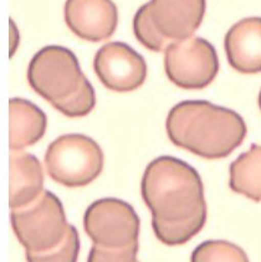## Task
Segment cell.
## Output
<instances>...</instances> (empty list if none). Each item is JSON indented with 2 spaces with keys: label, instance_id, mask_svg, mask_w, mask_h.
I'll list each match as a JSON object with an SVG mask.
<instances>
[{
  "label": "cell",
  "instance_id": "6",
  "mask_svg": "<svg viewBox=\"0 0 261 262\" xmlns=\"http://www.w3.org/2000/svg\"><path fill=\"white\" fill-rule=\"evenodd\" d=\"M10 223L17 241L29 252L55 249L62 243L70 228L62 203L49 190L30 205L11 210Z\"/></svg>",
  "mask_w": 261,
  "mask_h": 262
},
{
  "label": "cell",
  "instance_id": "18",
  "mask_svg": "<svg viewBox=\"0 0 261 262\" xmlns=\"http://www.w3.org/2000/svg\"><path fill=\"white\" fill-rule=\"evenodd\" d=\"M10 37H11V41H10V56H13L14 52H15L16 48H17V42H15V35H19L17 34V29L15 28V25H14V21L13 20H10ZM16 39H19V36H16Z\"/></svg>",
  "mask_w": 261,
  "mask_h": 262
},
{
  "label": "cell",
  "instance_id": "5",
  "mask_svg": "<svg viewBox=\"0 0 261 262\" xmlns=\"http://www.w3.org/2000/svg\"><path fill=\"white\" fill-rule=\"evenodd\" d=\"M45 168L49 177L66 188H82L102 173L104 156L101 147L85 135H63L46 149Z\"/></svg>",
  "mask_w": 261,
  "mask_h": 262
},
{
  "label": "cell",
  "instance_id": "19",
  "mask_svg": "<svg viewBox=\"0 0 261 262\" xmlns=\"http://www.w3.org/2000/svg\"><path fill=\"white\" fill-rule=\"evenodd\" d=\"M257 102H259V107H260V111H261V90H260V93H259V100H257Z\"/></svg>",
  "mask_w": 261,
  "mask_h": 262
},
{
  "label": "cell",
  "instance_id": "9",
  "mask_svg": "<svg viewBox=\"0 0 261 262\" xmlns=\"http://www.w3.org/2000/svg\"><path fill=\"white\" fill-rule=\"evenodd\" d=\"M94 70L106 89L115 92H132L147 78V63L142 55L124 42H108L98 49Z\"/></svg>",
  "mask_w": 261,
  "mask_h": 262
},
{
  "label": "cell",
  "instance_id": "1",
  "mask_svg": "<svg viewBox=\"0 0 261 262\" xmlns=\"http://www.w3.org/2000/svg\"><path fill=\"white\" fill-rule=\"evenodd\" d=\"M169 141L200 158L222 159L243 144L248 128L235 111L208 101H183L165 121Z\"/></svg>",
  "mask_w": 261,
  "mask_h": 262
},
{
  "label": "cell",
  "instance_id": "10",
  "mask_svg": "<svg viewBox=\"0 0 261 262\" xmlns=\"http://www.w3.org/2000/svg\"><path fill=\"white\" fill-rule=\"evenodd\" d=\"M65 23L81 40H108L118 25V9L112 0H66Z\"/></svg>",
  "mask_w": 261,
  "mask_h": 262
},
{
  "label": "cell",
  "instance_id": "15",
  "mask_svg": "<svg viewBox=\"0 0 261 262\" xmlns=\"http://www.w3.org/2000/svg\"><path fill=\"white\" fill-rule=\"evenodd\" d=\"M190 262H250L240 246L224 240H208L191 252Z\"/></svg>",
  "mask_w": 261,
  "mask_h": 262
},
{
  "label": "cell",
  "instance_id": "11",
  "mask_svg": "<svg viewBox=\"0 0 261 262\" xmlns=\"http://www.w3.org/2000/svg\"><path fill=\"white\" fill-rule=\"evenodd\" d=\"M229 65L245 75L261 72V17H245L229 29L224 39Z\"/></svg>",
  "mask_w": 261,
  "mask_h": 262
},
{
  "label": "cell",
  "instance_id": "17",
  "mask_svg": "<svg viewBox=\"0 0 261 262\" xmlns=\"http://www.w3.org/2000/svg\"><path fill=\"white\" fill-rule=\"evenodd\" d=\"M138 243L122 247V249H108L94 245L90 250L87 262H137Z\"/></svg>",
  "mask_w": 261,
  "mask_h": 262
},
{
  "label": "cell",
  "instance_id": "13",
  "mask_svg": "<svg viewBox=\"0 0 261 262\" xmlns=\"http://www.w3.org/2000/svg\"><path fill=\"white\" fill-rule=\"evenodd\" d=\"M48 128V118L36 104L24 98L9 101V147L11 152L36 144Z\"/></svg>",
  "mask_w": 261,
  "mask_h": 262
},
{
  "label": "cell",
  "instance_id": "7",
  "mask_svg": "<svg viewBox=\"0 0 261 262\" xmlns=\"http://www.w3.org/2000/svg\"><path fill=\"white\" fill-rule=\"evenodd\" d=\"M164 70L170 82L179 89L203 90L215 80L219 59L208 40L193 36L165 48Z\"/></svg>",
  "mask_w": 261,
  "mask_h": 262
},
{
  "label": "cell",
  "instance_id": "4",
  "mask_svg": "<svg viewBox=\"0 0 261 262\" xmlns=\"http://www.w3.org/2000/svg\"><path fill=\"white\" fill-rule=\"evenodd\" d=\"M205 10L207 0H150L133 17V33L148 50L161 52L169 43L193 37Z\"/></svg>",
  "mask_w": 261,
  "mask_h": 262
},
{
  "label": "cell",
  "instance_id": "16",
  "mask_svg": "<svg viewBox=\"0 0 261 262\" xmlns=\"http://www.w3.org/2000/svg\"><path fill=\"white\" fill-rule=\"evenodd\" d=\"M81 241L76 228L70 225L66 237L55 249L44 252L26 251L28 262H77L80 254Z\"/></svg>",
  "mask_w": 261,
  "mask_h": 262
},
{
  "label": "cell",
  "instance_id": "2",
  "mask_svg": "<svg viewBox=\"0 0 261 262\" xmlns=\"http://www.w3.org/2000/svg\"><path fill=\"white\" fill-rule=\"evenodd\" d=\"M143 202L159 223H207L204 185L191 165L169 156L147 165L141 182Z\"/></svg>",
  "mask_w": 261,
  "mask_h": 262
},
{
  "label": "cell",
  "instance_id": "12",
  "mask_svg": "<svg viewBox=\"0 0 261 262\" xmlns=\"http://www.w3.org/2000/svg\"><path fill=\"white\" fill-rule=\"evenodd\" d=\"M9 173V206L11 210L30 205L44 193L42 165L33 154L10 150Z\"/></svg>",
  "mask_w": 261,
  "mask_h": 262
},
{
  "label": "cell",
  "instance_id": "3",
  "mask_svg": "<svg viewBox=\"0 0 261 262\" xmlns=\"http://www.w3.org/2000/svg\"><path fill=\"white\" fill-rule=\"evenodd\" d=\"M28 82L66 117H85L96 106L94 87L76 55L63 46H45L34 55L28 68Z\"/></svg>",
  "mask_w": 261,
  "mask_h": 262
},
{
  "label": "cell",
  "instance_id": "8",
  "mask_svg": "<svg viewBox=\"0 0 261 262\" xmlns=\"http://www.w3.org/2000/svg\"><path fill=\"white\" fill-rule=\"evenodd\" d=\"M83 230L94 245L122 249L138 243L141 219L130 204L103 198L86 209Z\"/></svg>",
  "mask_w": 261,
  "mask_h": 262
},
{
  "label": "cell",
  "instance_id": "14",
  "mask_svg": "<svg viewBox=\"0 0 261 262\" xmlns=\"http://www.w3.org/2000/svg\"><path fill=\"white\" fill-rule=\"evenodd\" d=\"M229 186L234 193L261 202V145L251 144L229 167Z\"/></svg>",
  "mask_w": 261,
  "mask_h": 262
}]
</instances>
